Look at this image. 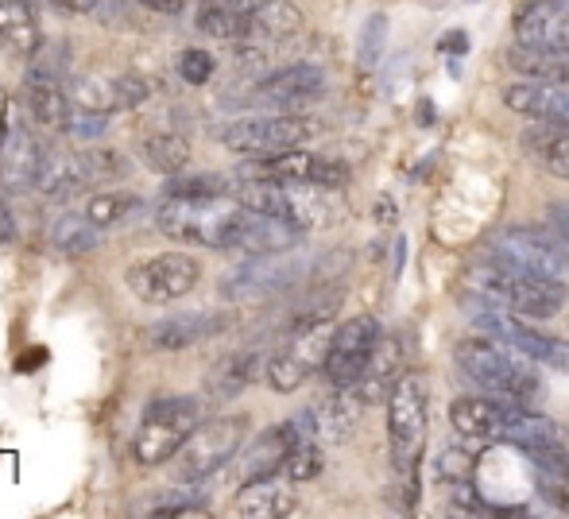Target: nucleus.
<instances>
[{
    "instance_id": "obj_1",
    "label": "nucleus",
    "mask_w": 569,
    "mask_h": 519,
    "mask_svg": "<svg viewBox=\"0 0 569 519\" xmlns=\"http://www.w3.org/2000/svg\"><path fill=\"white\" fill-rule=\"evenodd\" d=\"M248 218V206L237 198H171L156 206V226L163 237L179 244H198V249H221L232 252L237 233Z\"/></svg>"
},
{
    "instance_id": "obj_2",
    "label": "nucleus",
    "mask_w": 569,
    "mask_h": 519,
    "mask_svg": "<svg viewBox=\"0 0 569 519\" xmlns=\"http://www.w3.org/2000/svg\"><path fill=\"white\" fill-rule=\"evenodd\" d=\"M531 357L519 353L508 341H461L457 346V365L477 388L492 391L496 399L527 403L539 396V377H535Z\"/></svg>"
},
{
    "instance_id": "obj_3",
    "label": "nucleus",
    "mask_w": 569,
    "mask_h": 519,
    "mask_svg": "<svg viewBox=\"0 0 569 519\" xmlns=\"http://www.w3.org/2000/svg\"><path fill=\"white\" fill-rule=\"evenodd\" d=\"M469 287L488 302H500L503 310H516L523 318H555L566 302L562 279L531 276V271L508 268V263L492 260L469 276Z\"/></svg>"
},
{
    "instance_id": "obj_4",
    "label": "nucleus",
    "mask_w": 569,
    "mask_h": 519,
    "mask_svg": "<svg viewBox=\"0 0 569 519\" xmlns=\"http://www.w3.org/2000/svg\"><path fill=\"white\" fill-rule=\"evenodd\" d=\"M202 427V403L190 396L174 399H156V403L143 411L140 430L132 438V453L140 466H163L174 461V453L187 446V438Z\"/></svg>"
},
{
    "instance_id": "obj_5",
    "label": "nucleus",
    "mask_w": 569,
    "mask_h": 519,
    "mask_svg": "<svg viewBox=\"0 0 569 519\" xmlns=\"http://www.w3.org/2000/svg\"><path fill=\"white\" fill-rule=\"evenodd\" d=\"M388 435H391V461H396L399 481L415 485L422 446H427V385L422 377L407 372L396 380L388 396Z\"/></svg>"
},
{
    "instance_id": "obj_6",
    "label": "nucleus",
    "mask_w": 569,
    "mask_h": 519,
    "mask_svg": "<svg viewBox=\"0 0 569 519\" xmlns=\"http://www.w3.org/2000/svg\"><path fill=\"white\" fill-rule=\"evenodd\" d=\"M248 435V419L244 415H221V419H210L187 438L179 453H174V481L190 485V481H206L218 469H226L232 458L240 453Z\"/></svg>"
},
{
    "instance_id": "obj_7",
    "label": "nucleus",
    "mask_w": 569,
    "mask_h": 519,
    "mask_svg": "<svg viewBox=\"0 0 569 519\" xmlns=\"http://www.w3.org/2000/svg\"><path fill=\"white\" fill-rule=\"evenodd\" d=\"M333 322H307V326H291V341L279 349L268 361V385L276 391H295L302 388L318 369H326V357L333 349Z\"/></svg>"
},
{
    "instance_id": "obj_8",
    "label": "nucleus",
    "mask_w": 569,
    "mask_h": 519,
    "mask_svg": "<svg viewBox=\"0 0 569 519\" xmlns=\"http://www.w3.org/2000/svg\"><path fill=\"white\" fill-rule=\"evenodd\" d=\"M310 276V260L302 252H268V257H256L252 263L237 268L226 279V299L237 302H252V299H268V295H279L287 287L302 283Z\"/></svg>"
},
{
    "instance_id": "obj_9",
    "label": "nucleus",
    "mask_w": 569,
    "mask_h": 519,
    "mask_svg": "<svg viewBox=\"0 0 569 519\" xmlns=\"http://www.w3.org/2000/svg\"><path fill=\"white\" fill-rule=\"evenodd\" d=\"M198 276H202V268L187 252H163V257L132 263L124 283L140 302H174L194 291Z\"/></svg>"
},
{
    "instance_id": "obj_10",
    "label": "nucleus",
    "mask_w": 569,
    "mask_h": 519,
    "mask_svg": "<svg viewBox=\"0 0 569 519\" xmlns=\"http://www.w3.org/2000/svg\"><path fill=\"white\" fill-rule=\"evenodd\" d=\"M315 132L302 117H244V121L226 124L218 136L229 151L240 156H276V151L299 148Z\"/></svg>"
},
{
    "instance_id": "obj_11",
    "label": "nucleus",
    "mask_w": 569,
    "mask_h": 519,
    "mask_svg": "<svg viewBox=\"0 0 569 519\" xmlns=\"http://www.w3.org/2000/svg\"><path fill=\"white\" fill-rule=\"evenodd\" d=\"M492 260L508 263V268L531 271V276H547V279H562L566 283V244L550 241L539 229H503L492 241Z\"/></svg>"
},
{
    "instance_id": "obj_12",
    "label": "nucleus",
    "mask_w": 569,
    "mask_h": 519,
    "mask_svg": "<svg viewBox=\"0 0 569 519\" xmlns=\"http://www.w3.org/2000/svg\"><path fill=\"white\" fill-rule=\"evenodd\" d=\"M380 322L372 315H357L345 326H338L333 333V349L326 357V377H330L333 388H352L360 377H365V365L372 357L376 341H380Z\"/></svg>"
},
{
    "instance_id": "obj_13",
    "label": "nucleus",
    "mask_w": 569,
    "mask_h": 519,
    "mask_svg": "<svg viewBox=\"0 0 569 519\" xmlns=\"http://www.w3.org/2000/svg\"><path fill=\"white\" fill-rule=\"evenodd\" d=\"M260 174L263 179H279V182H315V187H326V190H338L349 182V167H345L341 159L310 156V151H299V148L263 156Z\"/></svg>"
},
{
    "instance_id": "obj_14",
    "label": "nucleus",
    "mask_w": 569,
    "mask_h": 519,
    "mask_svg": "<svg viewBox=\"0 0 569 519\" xmlns=\"http://www.w3.org/2000/svg\"><path fill=\"white\" fill-rule=\"evenodd\" d=\"M43 163H47V156H43V148H39L36 132L23 129V121H16L12 129H8L4 143H0V187H4L8 194H20V190L36 187Z\"/></svg>"
},
{
    "instance_id": "obj_15",
    "label": "nucleus",
    "mask_w": 569,
    "mask_h": 519,
    "mask_svg": "<svg viewBox=\"0 0 569 519\" xmlns=\"http://www.w3.org/2000/svg\"><path fill=\"white\" fill-rule=\"evenodd\" d=\"M516 39L539 51H569V4L566 0H531L516 16Z\"/></svg>"
},
{
    "instance_id": "obj_16",
    "label": "nucleus",
    "mask_w": 569,
    "mask_h": 519,
    "mask_svg": "<svg viewBox=\"0 0 569 519\" xmlns=\"http://www.w3.org/2000/svg\"><path fill=\"white\" fill-rule=\"evenodd\" d=\"M226 326H229V318L194 310V315H179V318H163V322H151L148 330H143V341H148V349H156V353H179V349L202 346L206 338L221 333Z\"/></svg>"
},
{
    "instance_id": "obj_17",
    "label": "nucleus",
    "mask_w": 569,
    "mask_h": 519,
    "mask_svg": "<svg viewBox=\"0 0 569 519\" xmlns=\"http://www.w3.org/2000/svg\"><path fill=\"white\" fill-rule=\"evenodd\" d=\"M503 106L511 113L535 117V121L569 124V82H516L503 86Z\"/></svg>"
},
{
    "instance_id": "obj_18",
    "label": "nucleus",
    "mask_w": 569,
    "mask_h": 519,
    "mask_svg": "<svg viewBox=\"0 0 569 519\" xmlns=\"http://www.w3.org/2000/svg\"><path fill=\"white\" fill-rule=\"evenodd\" d=\"M326 90V74L310 62H299V67H287L279 74L263 78L256 86V101L260 106H276V109H291V106H307L318 93Z\"/></svg>"
},
{
    "instance_id": "obj_19",
    "label": "nucleus",
    "mask_w": 569,
    "mask_h": 519,
    "mask_svg": "<svg viewBox=\"0 0 569 519\" xmlns=\"http://www.w3.org/2000/svg\"><path fill=\"white\" fill-rule=\"evenodd\" d=\"M291 477H256V481H244L237 492V512L248 519H283L295 512V489Z\"/></svg>"
},
{
    "instance_id": "obj_20",
    "label": "nucleus",
    "mask_w": 569,
    "mask_h": 519,
    "mask_svg": "<svg viewBox=\"0 0 569 519\" xmlns=\"http://www.w3.org/2000/svg\"><path fill=\"white\" fill-rule=\"evenodd\" d=\"M365 399L357 388H338V396L322 399L318 407H310V430H315L318 442H345V438L357 430L360 415H365Z\"/></svg>"
},
{
    "instance_id": "obj_21",
    "label": "nucleus",
    "mask_w": 569,
    "mask_h": 519,
    "mask_svg": "<svg viewBox=\"0 0 569 519\" xmlns=\"http://www.w3.org/2000/svg\"><path fill=\"white\" fill-rule=\"evenodd\" d=\"M299 241V229L283 218H271V213H256L248 210L244 226L237 233L232 252H248V257H268V252H287Z\"/></svg>"
},
{
    "instance_id": "obj_22",
    "label": "nucleus",
    "mask_w": 569,
    "mask_h": 519,
    "mask_svg": "<svg viewBox=\"0 0 569 519\" xmlns=\"http://www.w3.org/2000/svg\"><path fill=\"white\" fill-rule=\"evenodd\" d=\"M508 403L511 399H457V403L450 407V422H453L457 435H465V438L500 442Z\"/></svg>"
},
{
    "instance_id": "obj_23",
    "label": "nucleus",
    "mask_w": 569,
    "mask_h": 519,
    "mask_svg": "<svg viewBox=\"0 0 569 519\" xmlns=\"http://www.w3.org/2000/svg\"><path fill=\"white\" fill-rule=\"evenodd\" d=\"M0 43L12 54L36 59L43 51V28L28 0H0Z\"/></svg>"
},
{
    "instance_id": "obj_24",
    "label": "nucleus",
    "mask_w": 569,
    "mask_h": 519,
    "mask_svg": "<svg viewBox=\"0 0 569 519\" xmlns=\"http://www.w3.org/2000/svg\"><path fill=\"white\" fill-rule=\"evenodd\" d=\"M36 187L47 202H70L74 194H82V190L90 187V174H86L82 156H47Z\"/></svg>"
},
{
    "instance_id": "obj_25",
    "label": "nucleus",
    "mask_w": 569,
    "mask_h": 519,
    "mask_svg": "<svg viewBox=\"0 0 569 519\" xmlns=\"http://www.w3.org/2000/svg\"><path fill=\"white\" fill-rule=\"evenodd\" d=\"M558 438H562V430H558V422H550L547 415H535L519 403H508L500 442H511V446H519V450H531V446L558 442Z\"/></svg>"
},
{
    "instance_id": "obj_26",
    "label": "nucleus",
    "mask_w": 569,
    "mask_h": 519,
    "mask_svg": "<svg viewBox=\"0 0 569 519\" xmlns=\"http://www.w3.org/2000/svg\"><path fill=\"white\" fill-rule=\"evenodd\" d=\"M508 67L535 82H569V51H539V47L516 43L508 51Z\"/></svg>"
},
{
    "instance_id": "obj_27",
    "label": "nucleus",
    "mask_w": 569,
    "mask_h": 519,
    "mask_svg": "<svg viewBox=\"0 0 569 519\" xmlns=\"http://www.w3.org/2000/svg\"><path fill=\"white\" fill-rule=\"evenodd\" d=\"M399 361H403V353H399V341H391V338H380L376 341V349H372V357H368V365H365V377L357 380V388L360 391V399L365 403H372L376 396H380L388 385H396V372H399Z\"/></svg>"
},
{
    "instance_id": "obj_28",
    "label": "nucleus",
    "mask_w": 569,
    "mask_h": 519,
    "mask_svg": "<svg viewBox=\"0 0 569 519\" xmlns=\"http://www.w3.org/2000/svg\"><path fill=\"white\" fill-rule=\"evenodd\" d=\"M256 369H260V353L226 357V361L206 377V391H210L213 399H237L240 391L256 380Z\"/></svg>"
},
{
    "instance_id": "obj_29",
    "label": "nucleus",
    "mask_w": 569,
    "mask_h": 519,
    "mask_svg": "<svg viewBox=\"0 0 569 519\" xmlns=\"http://www.w3.org/2000/svg\"><path fill=\"white\" fill-rule=\"evenodd\" d=\"M140 159L148 163V171H159V174H182L190 163V143L174 132H156L140 143Z\"/></svg>"
},
{
    "instance_id": "obj_30",
    "label": "nucleus",
    "mask_w": 569,
    "mask_h": 519,
    "mask_svg": "<svg viewBox=\"0 0 569 519\" xmlns=\"http://www.w3.org/2000/svg\"><path fill=\"white\" fill-rule=\"evenodd\" d=\"M302 31V12L291 0H268L260 12L252 16V39H271V43H283Z\"/></svg>"
},
{
    "instance_id": "obj_31",
    "label": "nucleus",
    "mask_w": 569,
    "mask_h": 519,
    "mask_svg": "<svg viewBox=\"0 0 569 519\" xmlns=\"http://www.w3.org/2000/svg\"><path fill=\"white\" fill-rule=\"evenodd\" d=\"M198 31L213 39H226V43H237V39L244 43V39H252V20L232 12L226 4H218V0H206V4L198 8Z\"/></svg>"
},
{
    "instance_id": "obj_32",
    "label": "nucleus",
    "mask_w": 569,
    "mask_h": 519,
    "mask_svg": "<svg viewBox=\"0 0 569 519\" xmlns=\"http://www.w3.org/2000/svg\"><path fill=\"white\" fill-rule=\"evenodd\" d=\"M535 151H539L542 167L558 179H569V124L562 121H542L531 136Z\"/></svg>"
},
{
    "instance_id": "obj_33",
    "label": "nucleus",
    "mask_w": 569,
    "mask_h": 519,
    "mask_svg": "<svg viewBox=\"0 0 569 519\" xmlns=\"http://www.w3.org/2000/svg\"><path fill=\"white\" fill-rule=\"evenodd\" d=\"M51 244L62 257H86L98 244V226L90 218H59L51 229Z\"/></svg>"
},
{
    "instance_id": "obj_34",
    "label": "nucleus",
    "mask_w": 569,
    "mask_h": 519,
    "mask_svg": "<svg viewBox=\"0 0 569 519\" xmlns=\"http://www.w3.org/2000/svg\"><path fill=\"white\" fill-rule=\"evenodd\" d=\"M322 469H326V458H322V450H318V442L315 438H299V442L287 450L283 469H279V473H287L295 485H299V481H315Z\"/></svg>"
},
{
    "instance_id": "obj_35",
    "label": "nucleus",
    "mask_w": 569,
    "mask_h": 519,
    "mask_svg": "<svg viewBox=\"0 0 569 519\" xmlns=\"http://www.w3.org/2000/svg\"><path fill=\"white\" fill-rule=\"evenodd\" d=\"M70 106H82V109H98V113H109L117 109V93H113V78H74L70 82Z\"/></svg>"
},
{
    "instance_id": "obj_36",
    "label": "nucleus",
    "mask_w": 569,
    "mask_h": 519,
    "mask_svg": "<svg viewBox=\"0 0 569 519\" xmlns=\"http://www.w3.org/2000/svg\"><path fill=\"white\" fill-rule=\"evenodd\" d=\"M132 210H136V198H128L124 190H98V194L86 202V218L98 229L117 226V221H124Z\"/></svg>"
},
{
    "instance_id": "obj_37",
    "label": "nucleus",
    "mask_w": 569,
    "mask_h": 519,
    "mask_svg": "<svg viewBox=\"0 0 569 519\" xmlns=\"http://www.w3.org/2000/svg\"><path fill=\"white\" fill-rule=\"evenodd\" d=\"M210 508V492L194 489V481L179 492H167V497H156V505L148 508L151 516H202Z\"/></svg>"
},
{
    "instance_id": "obj_38",
    "label": "nucleus",
    "mask_w": 569,
    "mask_h": 519,
    "mask_svg": "<svg viewBox=\"0 0 569 519\" xmlns=\"http://www.w3.org/2000/svg\"><path fill=\"white\" fill-rule=\"evenodd\" d=\"M167 194L171 198H221L229 194V182L221 174H174L167 182Z\"/></svg>"
},
{
    "instance_id": "obj_39",
    "label": "nucleus",
    "mask_w": 569,
    "mask_h": 519,
    "mask_svg": "<svg viewBox=\"0 0 569 519\" xmlns=\"http://www.w3.org/2000/svg\"><path fill=\"white\" fill-rule=\"evenodd\" d=\"M527 458L535 461V469L542 473V481H569V450L562 442H542L531 446Z\"/></svg>"
},
{
    "instance_id": "obj_40",
    "label": "nucleus",
    "mask_w": 569,
    "mask_h": 519,
    "mask_svg": "<svg viewBox=\"0 0 569 519\" xmlns=\"http://www.w3.org/2000/svg\"><path fill=\"white\" fill-rule=\"evenodd\" d=\"M74 140L90 143V140H101L109 132V113H98V109H82V106H70V117H67V129Z\"/></svg>"
},
{
    "instance_id": "obj_41",
    "label": "nucleus",
    "mask_w": 569,
    "mask_h": 519,
    "mask_svg": "<svg viewBox=\"0 0 569 519\" xmlns=\"http://www.w3.org/2000/svg\"><path fill=\"white\" fill-rule=\"evenodd\" d=\"M82 163H86V174H90V187H98V182H117L128 174L124 156H117V151H86Z\"/></svg>"
},
{
    "instance_id": "obj_42",
    "label": "nucleus",
    "mask_w": 569,
    "mask_h": 519,
    "mask_svg": "<svg viewBox=\"0 0 569 519\" xmlns=\"http://www.w3.org/2000/svg\"><path fill=\"white\" fill-rule=\"evenodd\" d=\"M213 70H218V62H213L210 51H202V47H187V51L179 54V78L190 86H206L213 78Z\"/></svg>"
},
{
    "instance_id": "obj_43",
    "label": "nucleus",
    "mask_w": 569,
    "mask_h": 519,
    "mask_svg": "<svg viewBox=\"0 0 569 519\" xmlns=\"http://www.w3.org/2000/svg\"><path fill=\"white\" fill-rule=\"evenodd\" d=\"M113 93H117V109H140L151 98V86L140 74H120L113 78Z\"/></svg>"
},
{
    "instance_id": "obj_44",
    "label": "nucleus",
    "mask_w": 569,
    "mask_h": 519,
    "mask_svg": "<svg viewBox=\"0 0 569 519\" xmlns=\"http://www.w3.org/2000/svg\"><path fill=\"white\" fill-rule=\"evenodd\" d=\"M383 31H388V20L383 16H368L365 31H360V67H372L383 51Z\"/></svg>"
},
{
    "instance_id": "obj_45",
    "label": "nucleus",
    "mask_w": 569,
    "mask_h": 519,
    "mask_svg": "<svg viewBox=\"0 0 569 519\" xmlns=\"http://www.w3.org/2000/svg\"><path fill=\"white\" fill-rule=\"evenodd\" d=\"M438 477L442 481H472V458L469 453H461V450H446L442 458H438Z\"/></svg>"
},
{
    "instance_id": "obj_46",
    "label": "nucleus",
    "mask_w": 569,
    "mask_h": 519,
    "mask_svg": "<svg viewBox=\"0 0 569 519\" xmlns=\"http://www.w3.org/2000/svg\"><path fill=\"white\" fill-rule=\"evenodd\" d=\"M550 218H555L558 241H562V244H566V252H569V206H555V210H550Z\"/></svg>"
},
{
    "instance_id": "obj_47",
    "label": "nucleus",
    "mask_w": 569,
    "mask_h": 519,
    "mask_svg": "<svg viewBox=\"0 0 569 519\" xmlns=\"http://www.w3.org/2000/svg\"><path fill=\"white\" fill-rule=\"evenodd\" d=\"M218 4H226V8H232V12H240V16H248V20H252V16L268 4V0H218Z\"/></svg>"
},
{
    "instance_id": "obj_48",
    "label": "nucleus",
    "mask_w": 569,
    "mask_h": 519,
    "mask_svg": "<svg viewBox=\"0 0 569 519\" xmlns=\"http://www.w3.org/2000/svg\"><path fill=\"white\" fill-rule=\"evenodd\" d=\"M51 4L62 8V12H70V16H86V12L98 8V0H51Z\"/></svg>"
},
{
    "instance_id": "obj_49",
    "label": "nucleus",
    "mask_w": 569,
    "mask_h": 519,
    "mask_svg": "<svg viewBox=\"0 0 569 519\" xmlns=\"http://www.w3.org/2000/svg\"><path fill=\"white\" fill-rule=\"evenodd\" d=\"M143 8H151V12H163V16H174L182 12V0H140Z\"/></svg>"
},
{
    "instance_id": "obj_50",
    "label": "nucleus",
    "mask_w": 569,
    "mask_h": 519,
    "mask_svg": "<svg viewBox=\"0 0 569 519\" xmlns=\"http://www.w3.org/2000/svg\"><path fill=\"white\" fill-rule=\"evenodd\" d=\"M8 113H12V106H8V93H4V86H0V143H4L8 129H12V121H8Z\"/></svg>"
},
{
    "instance_id": "obj_51",
    "label": "nucleus",
    "mask_w": 569,
    "mask_h": 519,
    "mask_svg": "<svg viewBox=\"0 0 569 519\" xmlns=\"http://www.w3.org/2000/svg\"><path fill=\"white\" fill-rule=\"evenodd\" d=\"M12 237H16V221H12V213L0 210V241H12Z\"/></svg>"
}]
</instances>
